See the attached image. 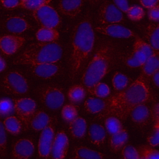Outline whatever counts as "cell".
<instances>
[{
	"label": "cell",
	"instance_id": "obj_40",
	"mask_svg": "<svg viewBox=\"0 0 159 159\" xmlns=\"http://www.w3.org/2000/svg\"><path fill=\"white\" fill-rule=\"evenodd\" d=\"M121 155L125 159H139L137 150L130 145H124L121 148Z\"/></svg>",
	"mask_w": 159,
	"mask_h": 159
},
{
	"label": "cell",
	"instance_id": "obj_9",
	"mask_svg": "<svg viewBox=\"0 0 159 159\" xmlns=\"http://www.w3.org/2000/svg\"><path fill=\"white\" fill-rule=\"evenodd\" d=\"M14 110L19 119L25 129L29 128V123L32 116L35 111L36 104L30 98H22L14 101Z\"/></svg>",
	"mask_w": 159,
	"mask_h": 159
},
{
	"label": "cell",
	"instance_id": "obj_30",
	"mask_svg": "<svg viewBox=\"0 0 159 159\" xmlns=\"http://www.w3.org/2000/svg\"><path fill=\"white\" fill-rule=\"evenodd\" d=\"M67 95L70 101L73 102H78L85 98L86 89L83 84H76L69 88Z\"/></svg>",
	"mask_w": 159,
	"mask_h": 159
},
{
	"label": "cell",
	"instance_id": "obj_13",
	"mask_svg": "<svg viewBox=\"0 0 159 159\" xmlns=\"http://www.w3.org/2000/svg\"><path fill=\"white\" fill-rule=\"evenodd\" d=\"M54 135V128L51 124H48L42 130L38 143V155L39 157L48 158L50 157Z\"/></svg>",
	"mask_w": 159,
	"mask_h": 159
},
{
	"label": "cell",
	"instance_id": "obj_23",
	"mask_svg": "<svg viewBox=\"0 0 159 159\" xmlns=\"http://www.w3.org/2000/svg\"><path fill=\"white\" fill-rule=\"evenodd\" d=\"M35 36L39 42H51L57 40L59 39L60 34L57 29L41 27L37 31Z\"/></svg>",
	"mask_w": 159,
	"mask_h": 159
},
{
	"label": "cell",
	"instance_id": "obj_16",
	"mask_svg": "<svg viewBox=\"0 0 159 159\" xmlns=\"http://www.w3.org/2000/svg\"><path fill=\"white\" fill-rule=\"evenodd\" d=\"M32 73L41 78L49 79L57 75L59 71V66L57 63H42L29 66Z\"/></svg>",
	"mask_w": 159,
	"mask_h": 159
},
{
	"label": "cell",
	"instance_id": "obj_33",
	"mask_svg": "<svg viewBox=\"0 0 159 159\" xmlns=\"http://www.w3.org/2000/svg\"><path fill=\"white\" fill-rule=\"evenodd\" d=\"M104 125L106 129L110 134H116L123 128L120 119L114 116H109L106 117Z\"/></svg>",
	"mask_w": 159,
	"mask_h": 159
},
{
	"label": "cell",
	"instance_id": "obj_24",
	"mask_svg": "<svg viewBox=\"0 0 159 159\" xmlns=\"http://www.w3.org/2000/svg\"><path fill=\"white\" fill-rule=\"evenodd\" d=\"M128 139V134L125 129L122 128L118 132L111 134L109 139V146L113 152H118L125 144Z\"/></svg>",
	"mask_w": 159,
	"mask_h": 159
},
{
	"label": "cell",
	"instance_id": "obj_31",
	"mask_svg": "<svg viewBox=\"0 0 159 159\" xmlns=\"http://www.w3.org/2000/svg\"><path fill=\"white\" fill-rule=\"evenodd\" d=\"M133 50H138L143 53L146 55L147 58H148L156 52H158L155 50L149 43L145 42L139 36L135 37V42L133 44Z\"/></svg>",
	"mask_w": 159,
	"mask_h": 159
},
{
	"label": "cell",
	"instance_id": "obj_36",
	"mask_svg": "<svg viewBox=\"0 0 159 159\" xmlns=\"http://www.w3.org/2000/svg\"><path fill=\"white\" fill-rule=\"evenodd\" d=\"M126 14L129 19L133 21H139L145 16V11L142 7L139 6L129 7Z\"/></svg>",
	"mask_w": 159,
	"mask_h": 159
},
{
	"label": "cell",
	"instance_id": "obj_3",
	"mask_svg": "<svg viewBox=\"0 0 159 159\" xmlns=\"http://www.w3.org/2000/svg\"><path fill=\"white\" fill-rule=\"evenodd\" d=\"M116 47L111 42L102 43L84 66L81 81L89 92L91 88L107 75L116 60Z\"/></svg>",
	"mask_w": 159,
	"mask_h": 159
},
{
	"label": "cell",
	"instance_id": "obj_51",
	"mask_svg": "<svg viewBox=\"0 0 159 159\" xmlns=\"http://www.w3.org/2000/svg\"><path fill=\"white\" fill-rule=\"evenodd\" d=\"M24 1V0H20V2H21V1Z\"/></svg>",
	"mask_w": 159,
	"mask_h": 159
},
{
	"label": "cell",
	"instance_id": "obj_27",
	"mask_svg": "<svg viewBox=\"0 0 159 159\" xmlns=\"http://www.w3.org/2000/svg\"><path fill=\"white\" fill-rule=\"evenodd\" d=\"M106 106V100L99 98H89L84 103L85 110L91 114H97L102 112Z\"/></svg>",
	"mask_w": 159,
	"mask_h": 159
},
{
	"label": "cell",
	"instance_id": "obj_42",
	"mask_svg": "<svg viewBox=\"0 0 159 159\" xmlns=\"http://www.w3.org/2000/svg\"><path fill=\"white\" fill-rule=\"evenodd\" d=\"M147 142L151 147H155L159 143V129H153V132L148 136Z\"/></svg>",
	"mask_w": 159,
	"mask_h": 159
},
{
	"label": "cell",
	"instance_id": "obj_35",
	"mask_svg": "<svg viewBox=\"0 0 159 159\" xmlns=\"http://www.w3.org/2000/svg\"><path fill=\"white\" fill-rule=\"evenodd\" d=\"M110 92L109 86L106 83L101 81L95 84L89 91L91 94L94 95L97 98H106L110 94Z\"/></svg>",
	"mask_w": 159,
	"mask_h": 159
},
{
	"label": "cell",
	"instance_id": "obj_45",
	"mask_svg": "<svg viewBox=\"0 0 159 159\" xmlns=\"http://www.w3.org/2000/svg\"><path fill=\"white\" fill-rule=\"evenodd\" d=\"M113 2L122 12L126 13L129 8L127 0H113Z\"/></svg>",
	"mask_w": 159,
	"mask_h": 159
},
{
	"label": "cell",
	"instance_id": "obj_7",
	"mask_svg": "<svg viewBox=\"0 0 159 159\" xmlns=\"http://www.w3.org/2000/svg\"><path fill=\"white\" fill-rule=\"evenodd\" d=\"M124 21L122 11L112 2L105 1L101 5L98 14V22L101 25L120 24Z\"/></svg>",
	"mask_w": 159,
	"mask_h": 159
},
{
	"label": "cell",
	"instance_id": "obj_21",
	"mask_svg": "<svg viewBox=\"0 0 159 159\" xmlns=\"http://www.w3.org/2000/svg\"><path fill=\"white\" fill-rule=\"evenodd\" d=\"M141 67V75L146 78L151 76L159 70V52H156L152 55L146 59Z\"/></svg>",
	"mask_w": 159,
	"mask_h": 159
},
{
	"label": "cell",
	"instance_id": "obj_12",
	"mask_svg": "<svg viewBox=\"0 0 159 159\" xmlns=\"http://www.w3.org/2000/svg\"><path fill=\"white\" fill-rule=\"evenodd\" d=\"M25 42L24 37L17 34L5 35L0 37V49L7 56H11L19 51Z\"/></svg>",
	"mask_w": 159,
	"mask_h": 159
},
{
	"label": "cell",
	"instance_id": "obj_10",
	"mask_svg": "<svg viewBox=\"0 0 159 159\" xmlns=\"http://www.w3.org/2000/svg\"><path fill=\"white\" fill-rule=\"evenodd\" d=\"M94 30L104 35L116 38L128 39L138 36L134 31L122 26L119 24L100 25L95 27Z\"/></svg>",
	"mask_w": 159,
	"mask_h": 159
},
{
	"label": "cell",
	"instance_id": "obj_46",
	"mask_svg": "<svg viewBox=\"0 0 159 159\" xmlns=\"http://www.w3.org/2000/svg\"><path fill=\"white\" fill-rule=\"evenodd\" d=\"M158 103L156 102L154 106H153L152 112H150V114L152 117L153 120L154 122H159L158 119H159V111H158Z\"/></svg>",
	"mask_w": 159,
	"mask_h": 159
},
{
	"label": "cell",
	"instance_id": "obj_26",
	"mask_svg": "<svg viewBox=\"0 0 159 159\" xmlns=\"http://www.w3.org/2000/svg\"><path fill=\"white\" fill-rule=\"evenodd\" d=\"M145 38L148 43L157 51L159 50V25L151 23L145 29Z\"/></svg>",
	"mask_w": 159,
	"mask_h": 159
},
{
	"label": "cell",
	"instance_id": "obj_18",
	"mask_svg": "<svg viewBox=\"0 0 159 159\" xmlns=\"http://www.w3.org/2000/svg\"><path fill=\"white\" fill-rule=\"evenodd\" d=\"M129 116L133 122L140 127H145L150 119V111L145 104L136 106L130 112Z\"/></svg>",
	"mask_w": 159,
	"mask_h": 159
},
{
	"label": "cell",
	"instance_id": "obj_14",
	"mask_svg": "<svg viewBox=\"0 0 159 159\" xmlns=\"http://www.w3.org/2000/svg\"><path fill=\"white\" fill-rule=\"evenodd\" d=\"M34 145L32 141L28 138L18 140L14 145L11 156L14 158L27 159L34 153Z\"/></svg>",
	"mask_w": 159,
	"mask_h": 159
},
{
	"label": "cell",
	"instance_id": "obj_11",
	"mask_svg": "<svg viewBox=\"0 0 159 159\" xmlns=\"http://www.w3.org/2000/svg\"><path fill=\"white\" fill-rule=\"evenodd\" d=\"M68 147L67 135L64 131H59L54 135L50 155L55 159H63L67 155Z\"/></svg>",
	"mask_w": 159,
	"mask_h": 159
},
{
	"label": "cell",
	"instance_id": "obj_28",
	"mask_svg": "<svg viewBox=\"0 0 159 159\" xmlns=\"http://www.w3.org/2000/svg\"><path fill=\"white\" fill-rule=\"evenodd\" d=\"M146 55L138 50H133L132 53L124 60L125 65L130 68H137L141 66L147 59Z\"/></svg>",
	"mask_w": 159,
	"mask_h": 159
},
{
	"label": "cell",
	"instance_id": "obj_20",
	"mask_svg": "<svg viewBox=\"0 0 159 159\" xmlns=\"http://www.w3.org/2000/svg\"><path fill=\"white\" fill-rule=\"evenodd\" d=\"M51 120L50 117L44 111H35L30 119L29 127L35 131H40L50 124Z\"/></svg>",
	"mask_w": 159,
	"mask_h": 159
},
{
	"label": "cell",
	"instance_id": "obj_19",
	"mask_svg": "<svg viewBox=\"0 0 159 159\" xmlns=\"http://www.w3.org/2000/svg\"><path fill=\"white\" fill-rule=\"evenodd\" d=\"M88 137L90 143L98 147H102L106 141V131L104 127L98 124L91 125L88 131Z\"/></svg>",
	"mask_w": 159,
	"mask_h": 159
},
{
	"label": "cell",
	"instance_id": "obj_15",
	"mask_svg": "<svg viewBox=\"0 0 159 159\" xmlns=\"http://www.w3.org/2000/svg\"><path fill=\"white\" fill-rule=\"evenodd\" d=\"M85 0H59L58 10L70 18L77 17L81 12Z\"/></svg>",
	"mask_w": 159,
	"mask_h": 159
},
{
	"label": "cell",
	"instance_id": "obj_1",
	"mask_svg": "<svg viewBox=\"0 0 159 159\" xmlns=\"http://www.w3.org/2000/svg\"><path fill=\"white\" fill-rule=\"evenodd\" d=\"M151 97L148 79L140 75L128 87L107 98L106 106L101 114L104 117L114 116L120 120H125L136 106L145 104Z\"/></svg>",
	"mask_w": 159,
	"mask_h": 159
},
{
	"label": "cell",
	"instance_id": "obj_17",
	"mask_svg": "<svg viewBox=\"0 0 159 159\" xmlns=\"http://www.w3.org/2000/svg\"><path fill=\"white\" fill-rule=\"evenodd\" d=\"M6 29L13 34H20L30 28L29 23L23 17L14 16L8 17L4 23Z\"/></svg>",
	"mask_w": 159,
	"mask_h": 159
},
{
	"label": "cell",
	"instance_id": "obj_32",
	"mask_svg": "<svg viewBox=\"0 0 159 159\" xmlns=\"http://www.w3.org/2000/svg\"><path fill=\"white\" fill-rule=\"evenodd\" d=\"M112 82L114 90L120 91L128 86L130 79L125 74L120 72H116L112 76Z\"/></svg>",
	"mask_w": 159,
	"mask_h": 159
},
{
	"label": "cell",
	"instance_id": "obj_6",
	"mask_svg": "<svg viewBox=\"0 0 159 159\" xmlns=\"http://www.w3.org/2000/svg\"><path fill=\"white\" fill-rule=\"evenodd\" d=\"M35 20L42 26L58 29L61 20L56 10L48 4L42 6L32 11Z\"/></svg>",
	"mask_w": 159,
	"mask_h": 159
},
{
	"label": "cell",
	"instance_id": "obj_34",
	"mask_svg": "<svg viewBox=\"0 0 159 159\" xmlns=\"http://www.w3.org/2000/svg\"><path fill=\"white\" fill-rule=\"evenodd\" d=\"M137 150L139 159L159 158V152L150 145H142Z\"/></svg>",
	"mask_w": 159,
	"mask_h": 159
},
{
	"label": "cell",
	"instance_id": "obj_47",
	"mask_svg": "<svg viewBox=\"0 0 159 159\" xmlns=\"http://www.w3.org/2000/svg\"><path fill=\"white\" fill-rule=\"evenodd\" d=\"M141 4L143 7L150 9L158 4V0H140Z\"/></svg>",
	"mask_w": 159,
	"mask_h": 159
},
{
	"label": "cell",
	"instance_id": "obj_39",
	"mask_svg": "<svg viewBox=\"0 0 159 159\" xmlns=\"http://www.w3.org/2000/svg\"><path fill=\"white\" fill-rule=\"evenodd\" d=\"M13 110L14 104L10 99L2 98L0 99V117L7 116Z\"/></svg>",
	"mask_w": 159,
	"mask_h": 159
},
{
	"label": "cell",
	"instance_id": "obj_50",
	"mask_svg": "<svg viewBox=\"0 0 159 159\" xmlns=\"http://www.w3.org/2000/svg\"><path fill=\"white\" fill-rule=\"evenodd\" d=\"M99 0H89V2L92 4V5H96V4H98V2H99Z\"/></svg>",
	"mask_w": 159,
	"mask_h": 159
},
{
	"label": "cell",
	"instance_id": "obj_5",
	"mask_svg": "<svg viewBox=\"0 0 159 159\" xmlns=\"http://www.w3.org/2000/svg\"><path fill=\"white\" fill-rule=\"evenodd\" d=\"M2 85L4 91L14 95L24 94L29 89L26 79L16 71L7 72L3 78Z\"/></svg>",
	"mask_w": 159,
	"mask_h": 159
},
{
	"label": "cell",
	"instance_id": "obj_41",
	"mask_svg": "<svg viewBox=\"0 0 159 159\" xmlns=\"http://www.w3.org/2000/svg\"><path fill=\"white\" fill-rule=\"evenodd\" d=\"M7 140L4 124L0 117V155H4L6 150Z\"/></svg>",
	"mask_w": 159,
	"mask_h": 159
},
{
	"label": "cell",
	"instance_id": "obj_38",
	"mask_svg": "<svg viewBox=\"0 0 159 159\" xmlns=\"http://www.w3.org/2000/svg\"><path fill=\"white\" fill-rule=\"evenodd\" d=\"M52 0H24L20 2L19 7L33 11L42 6L48 4Z\"/></svg>",
	"mask_w": 159,
	"mask_h": 159
},
{
	"label": "cell",
	"instance_id": "obj_49",
	"mask_svg": "<svg viewBox=\"0 0 159 159\" xmlns=\"http://www.w3.org/2000/svg\"><path fill=\"white\" fill-rule=\"evenodd\" d=\"M6 67V64L4 60L0 57V72L3 71Z\"/></svg>",
	"mask_w": 159,
	"mask_h": 159
},
{
	"label": "cell",
	"instance_id": "obj_43",
	"mask_svg": "<svg viewBox=\"0 0 159 159\" xmlns=\"http://www.w3.org/2000/svg\"><path fill=\"white\" fill-rule=\"evenodd\" d=\"M148 19L153 22H158L159 20V6L157 4L153 7L148 9Z\"/></svg>",
	"mask_w": 159,
	"mask_h": 159
},
{
	"label": "cell",
	"instance_id": "obj_22",
	"mask_svg": "<svg viewBox=\"0 0 159 159\" xmlns=\"http://www.w3.org/2000/svg\"><path fill=\"white\" fill-rule=\"evenodd\" d=\"M69 130L73 138H83L86 130V122L85 119L82 117H76L69 122Z\"/></svg>",
	"mask_w": 159,
	"mask_h": 159
},
{
	"label": "cell",
	"instance_id": "obj_4",
	"mask_svg": "<svg viewBox=\"0 0 159 159\" xmlns=\"http://www.w3.org/2000/svg\"><path fill=\"white\" fill-rule=\"evenodd\" d=\"M62 48L55 42H39L29 45L13 60L15 65L31 66L42 63H57L62 56Z\"/></svg>",
	"mask_w": 159,
	"mask_h": 159
},
{
	"label": "cell",
	"instance_id": "obj_25",
	"mask_svg": "<svg viewBox=\"0 0 159 159\" xmlns=\"http://www.w3.org/2000/svg\"><path fill=\"white\" fill-rule=\"evenodd\" d=\"M71 156L73 158L102 159L105 157V155L104 154L83 146L74 148L71 153Z\"/></svg>",
	"mask_w": 159,
	"mask_h": 159
},
{
	"label": "cell",
	"instance_id": "obj_29",
	"mask_svg": "<svg viewBox=\"0 0 159 159\" xmlns=\"http://www.w3.org/2000/svg\"><path fill=\"white\" fill-rule=\"evenodd\" d=\"M3 124L5 130L12 135H18L22 127V124L19 118L13 116L6 117Z\"/></svg>",
	"mask_w": 159,
	"mask_h": 159
},
{
	"label": "cell",
	"instance_id": "obj_48",
	"mask_svg": "<svg viewBox=\"0 0 159 159\" xmlns=\"http://www.w3.org/2000/svg\"><path fill=\"white\" fill-rule=\"evenodd\" d=\"M152 81L156 87L158 88L159 86V70L156 71L152 76H151Z\"/></svg>",
	"mask_w": 159,
	"mask_h": 159
},
{
	"label": "cell",
	"instance_id": "obj_44",
	"mask_svg": "<svg viewBox=\"0 0 159 159\" xmlns=\"http://www.w3.org/2000/svg\"><path fill=\"white\" fill-rule=\"evenodd\" d=\"M1 5L7 9H13L19 7V0H0Z\"/></svg>",
	"mask_w": 159,
	"mask_h": 159
},
{
	"label": "cell",
	"instance_id": "obj_8",
	"mask_svg": "<svg viewBox=\"0 0 159 159\" xmlns=\"http://www.w3.org/2000/svg\"><path fill=\"white\" fill-rule=\"evenodd\" d=\"M38 95L42 102L48 108L56 110L64 103L65 96L63 91L55 86H45L39 90Z\"/></svg>",
	"mask_w": 159,
	"mask_h": 159
},
{
	"label": "cell",
	"instance_id": "obj_37",
	"mask_svg": "<svg viewBox=\"0 0 159 159\" xmlns=\"http://www.w3.org/2000/svg\"><path fill=\"white\" fill-rule=\"evenodd\" d=\"M61 116L65 121L69 122L78 116V111L73 104H66L61 109Z\"/></svg>",
	"mask_w": 159,
	"mask_h": 159
},
{
	"label": "cell",
	"instance_id": "obj_2",
	"mask_svg": "<svg viewBox=\"0 0 159 159\" xmlns=\"http://www.w3.org/2000/svg\"><path fill=\"white\" fill-rule=\"evenodd\" d=\"M94 40L91 17L88 12L76 24L72 31L70 58V78L72 81L77 78L86 65L94 47Z\"/></svg>",
	"mask_w": 159,
	"mask_h": 159
}]
</instances>
